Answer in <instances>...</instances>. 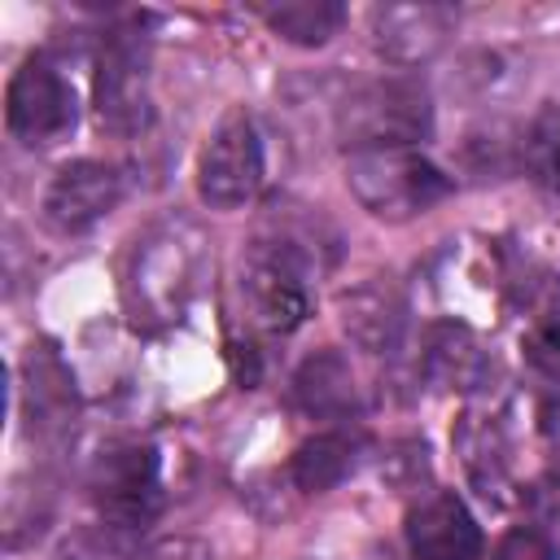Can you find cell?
Here are the masks:
<instances>
[{
	"label": "cell",
	"instance_id": "1",
	"mask_svg": "<svg viewBox=\"0 0 560 560\" xmlns=\"http://www.w3.org/2000/svg\"><path fill=\"white\" fill-rule=\"evenodd\" d=\"M346 184L368 214L389 223L424 214L451 192V179L420 149H354Z\"/></svg>",
	"mask_w": 560,
	"mask_h": 560
},
{
	"label": "cell",
	"instance_id": "2",
	"mask_svg": "<svg viewBox=\"0 0 560 560\" xmlns=\"http://www.w3.org/2000/svg\"><path fill=\"white\" fill-rule=\"evenodd\" d=\"M433 131L429 92L411 79H381L341 105V136L354 149H416Z\"/></svg>",
	"mask_w": 560,
	"mask_h": 560
},
{
	"label": "cell",
	"instance_id": "3",
	"mask_svg": "<svg viewBox=\"0 0 560 560\" xmlns=\"http://www.w3.org/2000/svg\"><path fill=\"white\" fill-rule=\"evenodd\" d=\"M88 494L105 525L114 529H144L162 512V464L153 446L127 442L105 451L88 472Z\"/></svg>",
	"mask_w": 560,
	"mask_h": 560
},
{
	"label": "cell",
	"instance_id": "4",
	"mask_svg": "<svg viewBox=\"0 0 560 560\" xmlns=\"http://www.w3.org/2000/svg\"><path fill=\"white\" fill-rule=\"evenodd\" d=\"M92 109H96V122L114 136H140L153 122L149 52L136 35L118 31L101 44L96 74H92Z\"/></svg>",
	"mask_w": 560,
	"mask_h": 560
},
{
	"label": "cell",
	"instance_id": "5",
	"mask_svg": "<svg viewBox=\"0 0 560 560\" xmlns=\"http://www.w3.org/2000/svg\"><path fill=\"white\" fill-rule=\"evenodd\" d=\"M79 118L74 105V88L66 83V74L48 61V57H26L4 92V122L13 131V140L22 144H52L61 140Z\"/></svg>",
	"mask_w": 560,
	"mask_h": 560
},
{
	"label": "cell",
	"instance_id": "6",
	"mask_svg": "<svg viewBox=\"0 0 560 560\" xmlns=\"http://www.w3.org/2000/svg\"><path fill=\"white\" fill-rule=\"evenodd\" d=\"M262 188V140L245 114L214 127L197 158V192L214 210H236Z\"/></svg>",
	"mask_w": 560,
	"mask_h": 560
},
{
	"label": "cell",
	"instance_id": "7",
	"mask_svg": "<svg viewBox=\"0 0 560 560\" xmlns=\"http://www.w3.org/2000/svg\"><path fill=\"white\" fill-rule=\"evenodd\" d=\"M118 201H122V175L109 162L79 158L52 175V184L44 192V223L61 236H74V232H88L92 223H101Z\"/></svg>",
	"mask_w": 560,
	"mask_h": 560
},
{
	"label": "cell",
	"instance_id": "8",
	"mask_svg": "<svg viewBox=\"0 0 560 560\" xmlns=\"http://www.w3.org/2000/svg\"><path fill=\"white\" fill-rule=\"evenodd\" d=\"M245 289L254 302V315L271 332H293L311 315V293L302 280V262L289 245H262L245 262Z\"/></svg>",
	"mask_w": 560,
	"mask_h": 560
},
{
	"label": "cell",
	"instance_id": "9",
	"mask_svg": "<svg viewBox=\"0 0 560 560\" xmlns=\"http://www.w3.org/2000/svg\"><path fill=\"white\" fill-rule=\"evenodd\" d=\"M402 529L416 560H481V525L451 490H433L411 503Z\"/></svg>",
	"mask_w": 560,
	"mask_h": 560
},
{
	"label": "cell",
	"instance_id": "10",
	"mask_svg": "<svg viewBox=\"0 0 560 560\" xmlns=\"http://www.w3.org/2000/svg\"><path fill=\"white\" fill-rule=\"evenodd\" d=\"M451 9L442 4H381L372 9V35L376 48L394 61H420L429 57L442 35H451Z\"/></svg>",
	"mask_w": 560,
	"mask_h": 560
},
{
	"label": "cell",
	"instance_id": "11",
	"mask_svg": "<svg viewBox=\"0 0 560 560\" xmlns=\"http://www.w3.org/2000/svg\"><path fill=\"white\" fill-rule=\"evenodd\" d=\"M424 372L442 389H481L490 376V359L481 341L464 324H438L424 337Z\"/></svg>",
	"mask_w": 560,
	"mask_h": 560
},
{
	"label": "cell",
	"instance_id": "12",
	"mask_svg": "<svg viewBox=\"0 0 560 560\" xmlns=\"http://www.w3.org/2000/svg\"><path fill=\"white\" fill-rule=\"evenodd\" d=\"M293 402L306 416L319 420H341L354 411V376L350 363L337 350H319L311 354L298 372H293Z\"/></svg>",
	"mask_w": 560,
	"mask_h": 560
},
{
	"label": "cell",
	"instance_id": "13",
	"mask_svg": "<svg viewBox=\"0 0 560 560\" xmlns=\"http://www.w3.org/2000/svg\"><path fill=\"white\" fill-rule=\"evenodd\" d=\"M359 455H363V438H359V433L328 429V433L306 438V442L293 451L289 472H293L298 490H306V494H324V490L341 486V481L359 468Z\"/></svg>",
	"mask_w": 560,
	"mask_h": 560
},
{
	"label": "cell",
	"instance_id": "14",
	"mask_svg": "<svg viewBox=\"0 0 560 560\" xmlns=\"http://www.w3.org/2000/svg\"><path fill=\"white\" fill-rule=\"evenodd\" d=\"M341 328L372 354L394 350L402 337V302L381 284H359L341 298Z\"/></svg>",
	"mask_w": 560,
	"mask_h": 560
},
{
	"label": "cell",
	"instance_id": "15",
	"mask_svg": "<svg viewBox=\"0 0 560 560\" xmlns=\"http://www.w3.org/2000/svg\"><path fill=\"white\" fill-rule=\"evenodd\" d=\"M258 13L280 39L298 48H319L346 26V4L337 0H284V4H262Z\"/></svg>",
	"mask_w": 560,
	"mask_h": 560
},
{
	"label": "cell",
	"instance_id": "16",
	"mask_svg": "<svg viewBox=\"0 0 560 560\" xmlns=\"http://www.w3.org/2000/svg\"><path fill=\"white\" fill-rule=\"evenodd\" d=\"M26 402H31V424H61L66 411L74 407V381L61 368L52 346H31L26 354Z\"/></svg>",
	"mask_w": 560,
	"mask_h": 560
},
{
	"label": "cell",
	"instance_id": "17",
	"mask_svg": "<svg viewBox=\"0 0 560 560\" xmlns=\"http://www.w3.org/2000/svg\"><path fill=\"white\" fill-rule=\"evenodd\" d=\"M521 166H525L529 179L542 184V188H556V184H560V109L547 105V109L525 127Z\"/></svg>",
	"mask_w": 560,
	"mask_h": 560
},
{
	"label": "cell",
	"instance_id": "18",
	"mask_svg": "<svg viewBox=\"0 0 560 560\" xmlns=\"http://www.w3.org/2000/svg\"><path fill=\"white\" fill-rule=\"evenodd\" d=\"M521 350H525V359H529L534 372H542L547 381H556L560 376V315L556 319H534L529 332H525V341H521Z\"/></svg>",
	"mask_w": 560,
	"mask_h": 560
},
{
	"label": "cell",
	"instance_id": "19",
	"mask_svg": "<svg viewBox=\"0 0 560 560\" xmlns=\"http://www.w3.org/2000/svg\"><path fill=\"white\" fill-rule=\"evenodd\" d=\"M490 560H560V556H556V547H551L547 534L521 525V529H508V534L494 542Z\"/></svg>",
	"mask_w": 560,
	"mask_h": 560
},
{
	"label": "cell",
	"instance_id": "20",
	"mask_svg": "<svg viewBox=\"0 0 560 560\" xmlns=\"http://www.w3.org/2000/svg\"><path fill=\"white\" fill-rule=\"evenodd\" d=\"M529 508H534L538 521L560 525V468H551L547 477L534 481V490H529Z\"/></svg>",
	"mask_w": 560,
	"mask_h": 560
},
{
	"label": "cell",
	"instance_id": "21",
	"mask_svg": "<svg viewBox=\"0 0 560 560\" xmlns=\"http://www.w3.org/2000/svg\"><path fill=\"white\" fill-rule=\"evenodd\" d=\"M538 429L547 438H560V376L547 381L542 394H538Z\"/></svg>",
	"mask_w": 560,
	"mask_h": 560
},
{
	"label": "cell",
	"instance_id": "22",
	"mask_svg": "<svg viewBox=\"0 0 560 560\" xmlns=\"http://www.w3.org/2000/svg\"><path fill=\"white\" fill-rule=\"evenodd\" d=\"M228 363H232V376H236L245 389L258 385V354H254V346L232 341V346H228Z\"/></svg>",
	"mask_w": 560,
	"mask_h": 560
}]
</instances>
